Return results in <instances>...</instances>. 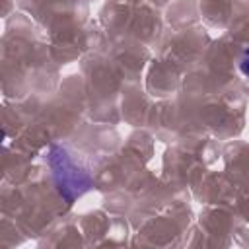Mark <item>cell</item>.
<instances>
[{
    "label": "cell",
    "mask_w": 249,
    "mask_h": 249,
    "mask_svg": "<svg viewBox=\"0 0 249 249\" xmlns=\"http://www.w3.org/2000/svg\"><path fill=\"white\" fill-rule=\"evenodd\" d=\"M239 70H241L243 76L249 78V49H245V53H243V58L239 62Z\"/></svg>",
    "instance_id": "obj_2"
},
{
    "label": "cell",
    "mask_w": 249,
    "mask_h": 249,
    "mask_svg": "<svg viewBox=\"0 0 249 249\" xmlns=\"http://www.w3.org/2000/svg\"><path fill=\"white\" fill-rule=\"evenodd\" d=\"M47 161L53 169L54 185L66 202H74L89 189L91 185L89 173L82 169L62 146H51L47 154Z\"/></svg>",
    "instance_id": "obj_1"
}]
</instances>
